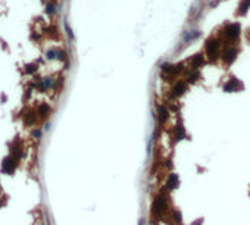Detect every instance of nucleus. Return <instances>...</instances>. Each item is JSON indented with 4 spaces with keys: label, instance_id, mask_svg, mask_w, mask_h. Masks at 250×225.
Returning a JSON list of instances; mask_svg holds the SVG:
<instances>
[{
    "label": "nucleus",
    "instance_id": "f257e3e1",
    "mask_svg": "<svg viewBox=\"0 0 250 225\" xmlns=\"http://www.w3.org/2000/svg\"><path fill=\"white\" fill-rule=\"evenodd\" d=\"M168 209V202L166 199H165V196H162V194H159V196H156L155 197V200H153V203H151V216L155 218H161L162 215L166 212Z\"/></svg>",
    "mask_w": 250,
    "mask_h": 225
},
{
    "label": "nucleus",
    "instance_id": "f03ea898",
    "mask_svg": "<svg viewBox=\"0 0 250 225\" xmlns=\"http://www.w3.org/2000/svg\"><path fill=\"white\" fill-rule=\"evenodd\" d=\"M219 47H221V43L216 38H209L206 41V46H204V50H206V56H208L209 60H215L219 55Z\"/></svg>",
    "mask_w": 250,
    "mask_h": 225
},
{
    "label": "nucleus",
    "instance_id": "7ed1b4c3",
    "mask_svg": "<svg viewBox=\"0 0 250 225\" xmlns=\"http://www.w3.org/2000/svg\"><path fill=\"white\" fill-rule=\"evenodd\" d=\"M224 36H225L227 40H229V41L235 40V38L240 36V24H237V22H234V24H228V25L224 28Z\"/></svg>",
    "mask_w": 250,
    "mask_h": 225
},
{
    "label": "nucleus",
    "instance_id": "20e7f679",
    "mask_svg": "<svg viewBox=\"0 0 250 225\" xmlns=\"http://www.w3.org/2000/svg\"><path fill=\"white\" fill-rule=\"evenodd\" d=\"M235 58H237V49L235 47H225V50L222 52V59H224V62L227 63V65H231V63L235 60Z\"/></svg>",
    "mask_w": 250,
    "mask_h": 225
},
{
    "label": "nucleus",
    "instance_id": "39448f33",
    "mask_svg": "<svg viewBox=\"0 0 250 225\" xmlns=\"http://www.w3.org/2000/svg\"><path fill=\"white\" fill-rule=\"evenodd\" d=\"M185 91H187V83L180 79V81L175 83L174 89H172V96H174V97H180V96H182Z\"/></svg>",
    "mask_w": 250,
    "mask_h": 225
},
{
    "label": "nucleus",
    "instance_id": "423d86ee",
    "mask_svg": "<svg viewBox=\"0 0 250 225\" xmlns=\"http://www.w3.org/2000/svg\"><path fill=\"white\" fill-rule=\"evenodd\" d=\"M178 184H180V178H178L177 174L171 172L169 175L166 177V184H165V189L166 190H174L178 187Z\"/></svg>",
    "mask_w": 250,
    "mask_h": 225
},
{
    "label": "nucleus",
    "instance_id": "0eeeda50",
    "mask_svg": "<svg viewBox=\"0 0 250 225\" xmlns=\"http://www.w3.org/2000/svg\"><path fill=\"white\" fill-rule=\"evenodd\" d=\"M188 63H190V66H191V69L193 71H197L202 65L204 63V59H203V55H200V53H197V55H194L193 58L188 60Z\"/></svg>",
    "mask_w": 250,
    "mask_h": 225
},
{
    "label": "nucleus",
    "instance_id": "6e6552de",
    "mask_svg": "<svg viewBox=\"0 0 250 225\" xmlns=\"http://www.w3.org/2000/svg\"><path fill=\"white\" fill-rule=\"evenodd\" d=\"M157 115H159V122L161 124H165L168 119V115H169V110L165 105H159L157 106Z\"/></svg>",
    "mask_w": 250,
    "mask_h": 225
},
{
    "label": "nucleus",
    "instance_id": "1a4fd4ad",
    "mask_svg": "<svg viewBox=\"0 0 250 225\" xmlns=\"http://www.w3.org/2000/svg\"><path fill=\"white\" fill-rule=\"evenodd\" d=\"M174 138H175V141H181V140L185 138V128L182 127V124L175 127V136H174Z\"/></svg>",
    "mask_w": 250,
    "mask_h": 225
},
{
    "label": "nucleus",
    "instance_id": "9d476101",
    "mask_svg": "<svg viewBox=\"0 0 250 225\" xmlns=\"http://www.w3.org/2000/svg\"><path fill=\"white\" fill-rule=\"evenodd\" d=\"M15 160H13V157H6L5 162H3V171H7V172H13V169H15Z\"/></svg>",
    "mask_w": 250,
    "mask_h": 225
},
{
    "label": "nucleus",
    "instance_id": "9b49d317",
    "mask_svg": "<svg viewBox=\"0 0 250 225\" xmlns=\"http://www.w3.org/2000/svg\"><path fill=\"white\" fill-rule=\"evenodd\" d=\"M237 84H238V81H237V79H235V78H231L228 83L224 85V91H227V93L235 91V90H237Z\"/></svg>",
    "mask_w": 250,
    "mask_h": 225
},
{
    "label": "nucleus",
    "instance_id": "f8f14e48",
    "mask_svg": "<svg viewBox=\"0 0 250 225\" xmlns=\"http://www.w3.org/2000/svg\"><path fill=\"white\" fill-rule=\"evenodd\" d=\"M199 78H200V72H199V71H193V69H191V72H188V74H187V78H185V83L194 84Z\"/></svg>",
    "mask_w": 250,
    "mask_h": 225
},
{
    "label": "nucleus",
    "instance_id": "ddd939ff",
    "mask_svg": "<svg viewBox=\"0 0 250 225\" xmlns=\"http://www.w3.org/2000/svg\"><path fill=\"white\" fill-rule=\"evenodd\" d=\"M250 7V0H241L238 5V13L240 15H246V12L249 11Z\"/></svg>",
    "mask_w": 250,
    "mask_h": 225
},
{
    "label": "nucleus",
    "instance_id": "4468645a",
    "mask_svg": "<svg viewBox=\"0 0 250 225\" xmlns=\"http://www.w3.org/2000/svg\"><path fill=\"white\" fill-rule=\"evenodd\" d=\"M38 113H40L41 118H46V116L50 113V106L46 105V103H43V105L38 108Z\"/></svg>",
    "mask_w": 250,
    "mask_h": 225
},
{
    "label": "nucleus",
    "instance_id": "2eb2a0df",
    "mask_svg": "<svg viewBox=\"0 0 250 225\" xmlns=\"http://www.w3.org/2000/svg\"><path fill=\"white\" fill-rule=\"evenodd\" d=\"M199 36H200V32L199 31L187 32V34H184V41H193V40H196Z\"/></svg>",
    "mask_w": 250,
    "mask_h": 225
},
{
    "label": "nucleus",
    "instance_id": "dca6fc26",
    "mask_svg": "<svg viewBox=\"0 0 250 225\" xmlns=\"http://www.w3.org/2000/svg\"><path fill=\"white\" fill-rule=\"evenodd\" d=\"M184 71V63H178V65H174V69H172V77H177L178 74H181Z\"/></svg>",
    "mask_w": 250,
    "mask_h": 225
},
{
    "label": "nucleus",
    "instance_id": "f3484780",
    "mask_svg": "<svg viewBox=\"0 0 250 225\" xmlns=\"http://www.w3.org/2000/svg\"><path fill=\"white\" fill-rule=\"evenodd\" d=\"M36 122V116H34V113H28L25 118V125H31V124H34Z\"/></svg>",
    "mask_w": 250,
    "mask_h": 225
},
{
    "label": "nucleus",
    "instance_id": "a211bd4d",
    "mask_svg": "<svg viewBox=\"0 0 250 225\" xmlns=\"http://www.w3.org/2000/svg\"><path fill=\"white\" fill-rule=\"evenodd\" d=\"M174 221H175L177 224H181V222H182L181 212H178V210H174Z\"/></svg>",
    "mask_w": 250,
    "mask_h": 225
},
{
    "label": "nucleus",
    "instance_id": "6ab92c4d",
    "mask_svg": "<svg viewBox=\"0 0 250 225\" xmlns=\"http://www.w3.org/2000/svg\"><path fill=\"white\" fill-rule=\"evenodd\" d=\"M56 12V7H55V5L53 3H49V5L46 6V13H49V15H53Z\"/></svg>",
    "mask_w": 250,
    "mask_h": 225
},
{
    "label": "nucleus",
    "instance_id": "aec40b11",
    "mask_svg": "<svg viewBox=\"0 0 250 225\" xmlns=\"http://www.w3.org/2000/svg\"><path fill=\"white\" fill-rule=\"evenodd\" d=\"M65 30H66V32H68V36H69V38H74V32H72V30H71V26H69V24L66 21H65Z\"/></svg>",
    "mask_w": 250,
    "mask_h": 225
},
{
    "label": "nucleus",
    "instance_id": "412c9836",
    "mask_svg": "<svg viewBox=\"0 0 250 225\" xmlns=\"http://www.w3.org/2000/svg\"><path fill=\"white\" fill-rule=\"evenodd\" d=\"M56 56H57L56 50H49V52H47V59H55Z\"/></svg>",
    "mask_w": 250,
    "mask_h": 225
},
{
    "label": "nucleus",
    "instance_id": "4be33fe9",
    "mask_svg": "<svg viewBox=\"0 0 250 225\" xmlns=\"http://www.w3.org/2000/svg\"><path fill=\"white\" fill-rule=\"evenodd\" d=\"M57 59H60V60H66V53L65 52H57Z\"/></svg>",
    "mask_w": 250,
    "mask_h": 225
},
{
    "label": "nucleus",
    "instance_id": "5701e85b",
    "mask_svg": "<svg viewBox=\"0 0 250 225\" xmlns=\"http://www.w3.org/2000/svg\"><path fill=\"white\" fill-rule=\"evenodd\" d=\"M32 136L36 137V138H40V137H41V131H40V130H34V131H32Z\"/></svg>",
    "mask_w": 250,
    "mask_h": 225
},
{
    "label": "nucleus",
    "instance_id": "b1692460",
    "mask_svg": "<svg viewBox=\"0 0 250 225\" xmlns=\"http://www.w3.org/2000/svg\"><path fill=\"white\" fill-rule=\"evenodd\" d=\"M52 83H53V81L50 78H46V79H44V84H43V85L47 89V87H50V85H52Z\"/></svg>",
    "mask_w": 250,
    "mask_h": 225
},
{
    "label": "nucleus",
    "instance_id": "393cba45",
    "mask_svg": "<svg viewBox=\"0 0 250 225\" xmlns=\"http://www.w3.org/2000/svg\"><path fill=\"white\" fill-rule=\"evenodd\" d=\"M34 71H36V66H34V65H28V66H26V72H34Z\"/></svg>",
    "mask_w": 250,
    "mask_h": 225
},
{
    "label": "nucleus",
    "instance_id": "a878e982",
    "mask_svg": "<svg viewBox=\"0 0 250 225\" xmlns=\"http://www.w3.org/2000/svg\"><path fill=\"white\" fill-rule=\"evenodd\" d=\"M138 225H144V219H140V222H138Z\"/></svg>",
    "mask_w": 250,
    "mask_h": 225
},
{
    "label": "nucleus",
    "instance_id": "bb28decb",
    "mask_svg": "<svg viewBox=\"0 0 250 225\" xmlns=\"http://www.w3.org/2000/svg\"><path fill=\"white\" fill-rule=\"evenodd\" d=\"M43 2H47V0H43Z\"/></svg>",
    "mask_w": 250,
    "mask_h": 225
}]
</instances>
